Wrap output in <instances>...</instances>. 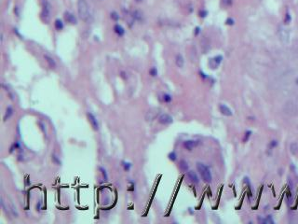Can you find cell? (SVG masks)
<instances>
[{
  "label": "cell",
  "mask_w": 298,
  "mask_h": 224,
  "mask_svg": "<svg viewBox=\"0 0 298 224\" xmlns=\"http://www.w3.org/2000/svg\"><path fill=\"white\" fill-rule=\"evenodd\" d=\"M78 12L79 18L82 21L87 22L89 18V7L86 0H78Z\"/></svg>",
  "instance_id": "6da1fadb"
},
{
  "label": "cell",
  "mask_w": 298,
  "mask_h": 224,
  "mask_svg": "<svg viewBox=\"0 0 298 224\" xmlns=\"http://www.w3.org/2000/svg\"><path fill=\"white\" fill-rule=\"evenodd\" d=\"M197 168L202 177V179L207 183L212 181V174L208 167L202 163H197Z\"/></svg>",
  "instance_id": "7a4b0ae2"
},
{
  "label": "cell",
  "mask_w": 298,
  "mask_h": 224,
  "mask_svg": "<svg viewBox=\"0 0 298 224\" xmlns=\"http://www.w3.org/2000/svg\"><path fill=\"white\" fill-rule=\"evenodd\" d=\"M50 11H51V6L47 0H42V12L41 19L44 23L48 24L50 20Z\"/></svg>",
  "instance_id": "3957f363"
},
{
  "label": "cell",
  "mask_w": 298,
  "mask_h": 224,
  "mask_svg": "<svg viewBox=\"0 0 298 224\" xmlns=\"http://www.w3.org/2000/svg\"><path fill=\"white\" fill-rule=\"evenodd\" d=\"M279 36H280V40L283 43H287L289 41V38H290V34H289V31L287 30L286 28H284L283 26H280L279 28Z\"/></svg>",
  "instance_id": "277c9868"
},
{
  "label": "cell",
  "mask_w": 298,
  "mask_h": 224,
  "mask_svg": "<svg viewBox=\"0 0 298 224\" xmlns=\"http://www.w3.org/2000/svg\"><path fill=\"white\" fill-rule=\"evenodd\" d=\"M87 116H88V119H89V122H90L92 128H93V130H94V131H98L99 128H100V126H99V122H98L97 118H96L95 116L93 115L91 112H88Z\"/></svg>",
  "instance_id": "5b68a950"
},
{
  "label": "cell",
  "mask_w": 298,
  "mask_h": 224,
  "mask_svg": "<svg viewBox=\"0 0 298 224\" xmlns=\"http://www.w3.org/2000/svg\"><path fill=\"white\" fill-rule=\"evenodd\" d=\"M158 121L161 124H164V125H167V124H171L173 121V117L170 116L169 114H161L158 118Z\"/></svg>",
  "instance_id": "8992f818"
},
{
  "label": "cell",
  "mask_w": 298,
  "mask_h": 224,
  "mask_svg": "<svg viewBox=\"0 0 298 224\" xmlns=\"http://www.w3.org/2000/svg\"><path fill=\"white\" fill-rule=\"evenodd\" d=\"M222 60H223V57H222L221 55L215 56L213 59H211V60H210V63H209L210 67H211L212 69H215V68H217L218 66L221 64Z\"/></svg>",
  "instance_id": "52a82bcc"
},
{
  "label": "cell",
  "mask_w": 298,
  "mask_h": 224,
  "mask_svg": "<svg viewBox=\"0 0 298 224\" xmlns=\"http://www.w3.org/2000/svg\"><path fill=\"white\" fill-rule=\"evenodd\" d=\"M64 19H65V21L67 23H69V24H77V18L75 17V15L74 14H72L71 12H65L64 13Z\"/></svg>",
  "instance_id": "ba28073f"
},
{
  "label": "cell",
  "mask_w": 298,
  "mask_h": 224,
  "mask_svg": "<svg viewBox=\"0 0 298 224\" xmlns=\"http://www.w3.org/2000/svg\"><path fill=\"white\" fill-rule=\"evenodd\" d=\"M197 145V141H195V140H186L184 142V147L187 150H192Z\"/></svg>",
  "instance_id": "9c48e42d"
},
{
  "label": "cell",
  "mask_w": 298,
  "mask_h": 224,
  "mask_svg": "<svg viewBox=\"0 0 298 224\" xmlns=\"http://www.w3.org/2000/svg\"><path fill=\"white\" fill-rule=\"evenodd\" d=\"M187 176H188V178L190 179L191 181L193 182V183H195V184H197V183L199 182V178H198V176H197V173L194 172V171H192V170L187 172Z\"/></svg>",
  "instance_id": "30bf717a"
},
{
  "label": "cell",
  "mask_w": 298,
  "mask_h": 224,
  "mask_svg": "<svg viewBox=\"0 0 298 224\" xmlns=\"http://www.w3.org/2000/svg\"><path fill=\"white\" fill-rule=\"evenodd\" d=\"M219 109H220L221 113H222V114H224V115H226V116H231L232 115V111H231V109L229 108L228 107H227L226 105H224V104H221L220 106H219Z\"/></svg>",
  "instance_id": "8fae6325"
},
{
  "label": "cell",
  "mask_w": 298,
  "mask_h": 224,
  "mask_svg": "<svg viewBox=\"0 0 298 224\" xmlns=\"http://www.w3.org/2000/svg\"><path fill=\"white\" fill-rule=\"evenodd\" d=\"M44 59H45L46 62L48 63V66L50 67V68H52V69H55V68H56V66H57V65H56V62L54 61V59L52 57H50L49 55L46 54V55H44Z\"/></svg>",
  "instance_id": "7c38bea8"
},
{
  "label": "cell",
  "mask_w": 298,
  "mask_h": 224,
  "mask_svg": "<svg viewBox=\"0 0 298 224\" xmlns=\"http://www.w3.org/2000/svg\"><path fill=\"white\" fill-rule=\"evenodd\" d=\"M175 64L179 68H183L184 65H185V60H184V57L181 54H177L175 57Z\"/></svg>",
  "instance_id": "4fadbf2b"
},
{
  "label": "cell",
  "mask_w": 298,
  "mask_h": 224,
  "mask_svg": "<svg viewBox=\"0 0 298 224\" xmlns=\"http://www.w3.org/2000/svg\"><path fill=\"white\" fill-rule=\"evenodd\" d=\"M114 31H115V33L119 36H122L124 34H125L124 28H123L121 25H119V24H116V25L114 26Z\"/></svg>",
  "instance_id": "5bb4252c"
},
{
  "label": "cell",
  "mask_w": 298,
  "mask_h": 224,
  "mask_svg": "<svg viewBox=\"0 0 298 224\" xmlns=\"http://www.w3.org/2000/svg\"><path fill=\"white\" fill-rule=\"evenodd\" d=\"M12 115H13V108L9 106L6 109V112H5V115H4V121H8L11 118Z\"/></svg>",
  "instance_id": "9a60e30c"
},
{
  "label": "cell",
  "mask_w": 298,
  "mask_h": 224,
  "mask_svg": "<svg viewBox=\"0 0 298 224\" xmlns=\"http://www.w3.org/2000/svg\"><path fill=\"white\" fill-rule=\"evenodd\" d=\"M179 168H180V170H181L182 172H187V171H188V168H189V165H188V164L186 163V161L182 160V161H180V163H179Z\"/></svg>",
  "instance_id": "2e32d148"
},
{
  "label": "cell",
  "mask_w": 298,
  "mask_h": 224,
  "mask_svg": "<svg viewBox=\"0 0 298 224\" xmlns=\"http://www.w3.org/2000/svg\"><path fill=\"white\" fill-rule=\"evenodd\" d=\"M17 149H22V147H21L20 142L15 141V142L10 146V148H9V153H13V152L15 151V150H17Z\"/></svg>",
  "instance_id": "e0dca14e"
},
{
  "label": "cell",
  "mask_w": 298,
  "mask_h": 224,
  "mask_svg": "<svg viewBox=\"0 0 298 224\" xmlns=\"http://www.w3.org/2000/svg\"><path fill=\"white\" fill-rule=\"evenodd\" d=\"M54 25H55V28H56L57 30H62V29L63 28V23L61 20H59V19H57V20L55 21Z\"/></svg>",
  "instance_id": "ac0fdd59"
},
{
  "label": "cell",
  "mask_w": 298,
  "mask_h": 224,
  "mask_svg": "<svg viewBox=\"0 0 298 224\" xmlns=\"http://www.w3.org/2000/svg\"><path fill=\"white\" fill-rule=\"evenodd\" d=\"M99 170L101 171L102 176V177H103V180H104V181H107V180H108V175H107V172H106V170L104 169L103 167H102V166H100V167H99Z\"/></svg>",
  "instance_id": "d6986e66"
},
{
  "label": "cell",
  "mask_w": 298,
  "mask_h": 224,
  "mask_svg": "<svg viewBox=\"0 0 298 224\" xmlns=\"http://www.w3.org/2000/svg\"><path fill=\"white\" fill-rule=\"evenodd\" d=\"M51 160H52V162H53L55 164H57V165H61L62 164V162H61V160L59 159V157L57 156V155H55V154H52L51 155Z\"/></svg>",
  "instance_id": "ffe728a7"
},
{
  "label": "cell",
  "mask_w": 298,
  "mask_h": 224,
  "mask_svg": "<svg viewBox=\"0 0 298 224\" xmlns=\"http://www.w3.org/2000/svg\"><path fill=\"white\" fill-rule=\"evenodd\" d=\"M122 166H123V169L125 171L129 172L131 168V164L129 162H122Z\"/></svg>",
  "instance_id": "44dd1931"
},
{
  "label": "cell",
  "mask_w": 298,
  "mask_h": 224,
  "mask_svg": "<svg viewBox=\"0 0 298 224\" xmlns=\"http://www.w3.org/2000/svg\"><path fill=\"white\" fill-rule=\"evenodd\" d=\"M168 157L169 159L172 161V162H175L176 161V159H177V155H176V153L174 151H172L169 153V155H168Z\"/></svg>",
  "instance_id": "7402d4cb"
},
{
  "label": "cell",
  "mask_w": 298,
  "mask_h": 224,
  "mask_svg": "<svg viewBox=\"0 0 298 224\" xmlns=\"http://www.w3.org/2000/svg\"><path fill=\"white\" fill-rule=\"evenodd\" d=\"M291 151H292V154H296L298 152V146L297 144H295V143H292V145H291Z\"/></svg>",
  "instance_id": "603a6c76"
},
{
  "label": "cell",
  "mask_w": 298,
  "mask_h": 224,
  "mask_svg": "<svg viewBox=\"0 0 298 224\" xmlns=\"http://www.w3.org/2000/svg\"><path fill=\"white\" fill-rule=\"evenodd\" d=\"M132 18L135 19V20H138V21H141V19H142V14L140 13L139 11H134L133 12V14H132Z\"/></svg>",
  "instance_id": "cb8c5ba5"
},
{
  "label": "cell",
  "mask_w": 298,
  "mask_h": 224,
  "mask_svg": "<svg viewBox=\"0 0 298 224\" xmlns=\"http://www.w3.org/2000/svg\"><path fill=\"white\" fill-rule=\"evenodd\" d=\"M10 211H11L12 215H13L15 218H18L19 214H18V212H17V210H16V207L13 206V204L10 205Z\"/></svg>",
  "instance_id": "d4e9b609"
},
{
  "label": "cell",
  "mask_w": 298,
  "mask_h": 224,
  "mask_svg": "<svg viewBox=\"0 0 298 224\" xmlns=\"http://www.w3.org/2000/svg\"><path fill=\"white\" fill-rule=\"evenodd\" d=\"M110 15H111V18H112V20H114V21L118 22V21L119 20V15L116 11L111 12V14H110Z\"/></svg>",
  "instance_id": "484cf974"
},
{
  "label": "cell",
  "mask_w": 298,
  "mask_h": 224,
  "mask_svg": "<svg viewBox=\"0 0 298 224\" xmlns=\"http://www.w3.org/2000/svg\"><path fill=\"white\" fill-rule=\"evenodd\" d=\"M163 101L165 103H170L172 101V96L170 94H164L163 95Z\"/></svg>",
  "instance_id": "4316f807"
},
{
  "label": "cell",
  "mask_w": 298,
  "mask_h": 224,
  "mask_svg": "<svg viewBox=\"0 0 298 224\" xmlns=\"http://www.w3.org/2000/svg\"><path fill=\"white\" fill-rule=\"evenodd\" d=\"M149 73H150V75H151L152 77H156V76L157 75V70L156 67H152V68L149 70Z\"/></svg>",
  "instance_id": "83f0119b"
},
{
  "label": "cell",
  "mask_w": 298,
  "mask_h": 224,
  "mask_svg": "<svg viewBox=\"0 0 298 224\" xmlns=\"http://www.w3.org/2000/svg\"><path fill=\"white\" fill-rule=\"evenodd\" d=\"M251 131H246V133L244 134V138H243V142H247L248 139H249V137L251 136Z\"/></svg>",
  "instance_id": "f1b7e54d"
},
{
  "label": "cell",
  "mask_w": 298,
  "mask_h": 224,
  "mask_svg": "<svg viewBox=\"0 0 298 224\" xmlns=\"http://www.w3.org/2000/svg\"><path fill=\"white\" fill-rule=\"evenodd\" d=\"M263 222H264V223H271V224L274 223L273 219L271 218V216H268V217H267V218H265V219L263 220Z\"/></svg>",
  "instance_id": "f546056e"
},
{
  "label": "cell",
  "mask_w": 298,
  "mask_h": 224,
  "mask_svg": "<svg viewBox=\"0 0 298 224\" xmlns=\"http://www.w3.org/2000/svg\"><path fill=\"white\" fill-rule=\"evenodd\" d=\"M277 146H278V141L273 140V141L270 142V147H271V148H275V147H277Z\"/></svg>",
  "instance_id": "4dcf8cb0"
},
{
  "label": "cell",
  "mask_w": 298,
  "mask_h": 224,
  "mask_svg": "<svg viewBox=\"0 0 298 224\" xmlns=\"http://www.w3.org/2000/svg\"><path fill=\"white\" fill-rule=\"evenodd\" d=\"M206 15H207V11H205V10H201V11L199 12V16H200L201 18L206 17Z\"/></svg>",
  "instance_id": "1f68e13d"
},
{
  "label": "cell",
  "mask_w": 298,
  "mask_h": 224,
  "mask_svg": "<svg viewBox=\"0 0 298 224\" xmlns=\"http://www.w3.org/2000/svg\"><path fill=\"white\" fill-rule=\"evenodd\" d=\"M290 21H291V16H290V14H289V13H287L286 18H285V23L288 24V23H290Z\"/></svg>",
  "instance_id": "d6a6232c"
},
{
  "label": "cell",
  "mask_w": 298,
  "mask_h": 224,
  "mask_svg": "<svg viewBox=\"0 0 298 224\" xmlns=\"http://www.w3.org/2000/svg\"><path fill=\"white\" fill-rule=\"evenodd\" d=\"M227 24H229V25H233L234 24V21H233L232 19H227Z\"/></svg>",
  "instance_id": "836d02e7"
},
{
  "label": "cell",
  "mask_w": 298,
  "mask_h": 224,
  "mask_svg": "<svg viewBox=\"0 0 298 224\" xmlns=\"http://www.w3.org/2000/svg\"><path fill=\"white\" fill-rule=\"evenodd\" d=\"M199 32H200V28H199V27H196V29H195V35L197 36V35L199 34Z\"/></svg>",
  "instance_id": "e575fe53"
},
{
  "label": "cell",
  "mask_w": 298,
  "mask_h": 224,
  "mask_svg": "<svg viewBox=\"0 0 298 224\" xmlns=\"http://www.w3.org/2000/svg\"><path fill=\"white\" fill-rule=\"evenodd\" d=\"M40 207H41V202H39V203H38V206L36 205V210H38V211H39V210H40Z\"/></svg>",
  "instance_id": "d590c367"
},
{
  "label": "cell",
  "mask_w": 298,
  "mask_h": 224,
  "mask_svg": "<svg viewBox=\"0 0 298 224\" xmlns=\"http://www.w3.org/2000/svg\"><path fill=\"white\" fill-rule=\"evenodd\" d=\"M296 84L298 85V78H297V79H296Z\"/></svg>",
  "instance_id": "8d00e7d4"
},
{
  "label": "cell",
  "mask_w": 298,
  "mask_h": 224,
  "mask_svg": "<svg viewBox=\"0 0 298 224\" xmlns=\"http://www.w3.org/2000/svg\"><path fill=\"white\" fill-rule=\"evenodd\" d=\"M136 1H137V2H141V1H142V0H136Z\"/></svg>",
  "instance_id": "74e56055"
}]
</instances>
